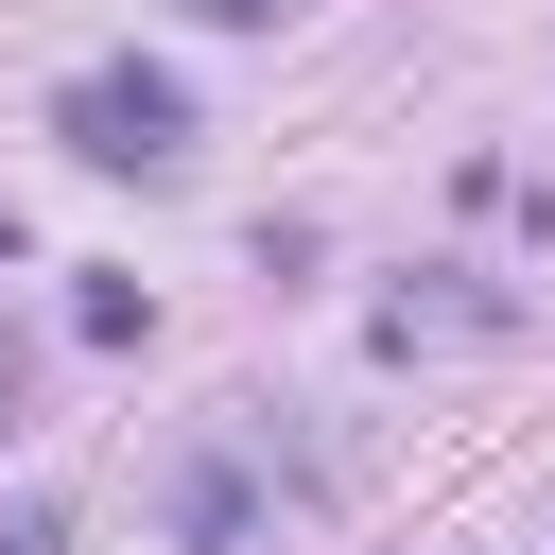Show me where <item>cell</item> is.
<instances>
[{
    "label": "cell",
    "mask_w": 555,
    "mask_h": 555,
    "mask_svg": "<svg viewBox=\"0 0 555 555\" xmlns=\"http://www.w3.org/2000/svg\"><path fill=\"white\" fill-rule=\"evenodd\" d=\"M52 139H69L87 173H173V156H191V87L139 69V52H104V69L52 87Z\"/></svg>",
    "instance_id": "6da1fadb"
},
{
    "label": "cell",
    "mask_w": 555,
    "mask_h": 555,
    "mask_svg": "<svg viewBox=\"0 0 555 555\" xmlns=\"http://www.w3.org/2000/svg\"><path fill=\"white\" fill-rule=\"evenodd\" d=\"M156 520H173L191 555H243V538H260V503H243V468H225V451H191V468L156 486Z\"/></svg>",
    "instance_id": "7a4b0ae2"
},
{
    "label": "cell",
    "mask_w": 555,
    "mask_h": 555,
    "mask_svg": "<svg viewBox=\"0 0 555 555\" xmlns=\"http://www.w3.org/2000/svg\"><path fill=\"white\" fill-rule=\"evenodd\" d=\"M451 330H503V295H399L382 347H451Z\"/></svg>",
    "instance_id": "3957f363"
},
{
    "label": "cell",
    "mask_w": 555,
    "mask_h": 555,
    "mask_svg": "<svg viewBox=\"0 0 555 555\" xmlns=\"http://www.w3.org/2000/svg\"><path fill=\"white\" fill-rule=\"evenodd\" d=\"M191 17H208V35H278L295 0H191Z\"/></svg>",
    "instance_id": "277c9868"
},
{
    "label": "cell",
    "mask_w": 555,
    "mask_h": 555,
    "mask_svg": "<svg viewBox=\"0 0 555 555\" xmlns=\"http://www.w3.org/2000/svg\"><path fill=\"white\" fill-rule=\"evenodd\" d=\"M17 382H35V364H17V347H0V434H17Z\"/></svg>",
    "instance_id": "5b68a950"
},
{
    "label": "cell",
    "mask_w": 555,
    "mask_h": 555,
    "mask_svg": "<svg viewBox=\"0 0 555 555\" xmlns=\"http://www.w3.org/2000/svg\"><path fill=\"white\" fill-rule=\"evenodd\" d=\"M0 260H17V208H0Z\"/></svg>",
    "instance_id": "8992f818"
}]
</instances>
